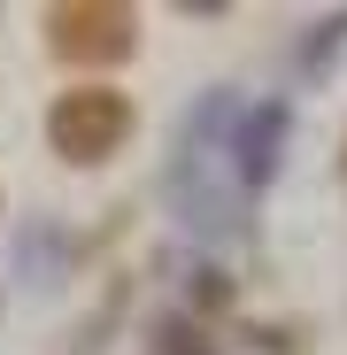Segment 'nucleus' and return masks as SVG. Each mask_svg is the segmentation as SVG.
Listing matches in <instances>:
<instances>
[{
  "mask_svg": "<svg viewBox=\"0 0 347 355\" xmlns=\"http://www.w3.org/2000/svg\"><path fill=\"white\" fill-rule=\"evenodd\" d=\"M116 132H124V101L116 93H70L62 108H54V139H62L70 155H100Z\"/></svg>",
  "mask_w": 347,
  "mask_h": 355,
  "instance_id": "nucleus-1",
  "label": "nucleus"
}]
</instances>
